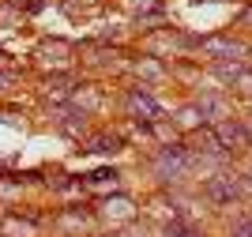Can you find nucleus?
<instances>
[{
	"mask_svg": "<svg viewBox=\"0 0 252 237\" xmlns=\"http://www.w3.org/2000/svg\"><path fill=\"white\" fill-rule=\"evenodd\" d=\"M151 173H155L158 185L166 188H181L192 177V155L185 143H162L151 155Z\"/></svg>",
	"mask_w": 252,
	"mask_h": 237,
	"instance_id": "obj_1",
	"label": "nucleus"
},
{
	"mask_svg": "<svg viewBox=\"0 0 252 237\" xmlns=\"http://www.w3.org/2000/svg\"><path fill=\"white\" fill-rule=\"evenodd\" d=\"M233 87H237V91H241L245 98H249V102H252V72H249V68H245V72H241V79L233 83Z\"/></svg>",
	"mask_w": 252,
	"mask_h": 237,
	"instance_id": "obj_12",
	"label": "nucleus"
},
{
	"mask_svg": "<svg viewBox=\"0 0 252 237\" xmlns=\"http://www.w3.org/2000/svg\"><path fill=\"white\" fill-rule=\"evenodd\" d=\"M109 237H125V234H109Z\"/></svg>",
	"mask_w": 252,
	"mask_h": 237,
	"instance_id": "obj_16",
	"label": "nucleus"
},
{
	"mask_svg": "<svg viewBox=\"0 0 252 237\" xmlns=\"http://www.w3.org/2000/svg\"><path fill=\"white\" fill-rule=\"evenodd\" d=\"M105 218H113V222H132V218H136V207H132V200H125V196L105 200Z\"/></svg>",
	"mask_w": 252,
	"mask_h": 237,
	"instance_id": "obj_8",
	"label": "nucleus"
},
{
	"mask_svg": "<svg viewBox=\"0 0 252 237\" xmlns=\"http://www.w3.org/2000/svg\"><path fill=\"white\" fill-rule=\"evenodd\" d=\"M132 4H136V11H139V8H151V11H158V0H132Z\"/></svg>",
	"mask_w": 252,
	"mask_h": 237,
	"instance_id": "obj_14",
	"label": "nucleus"
},
{
	"mask_svg": "<svg viewBox=\"0 0 252 237\" xmlns=\"http://www.w3.org/2000/svg\"><path fill=\"white\" fill-rule=\"evenodd\" d=\"M8 83H11V75H4V72H0V91H4V87H8Z\"/></svg>",
	"mask_w": 252,
	"mask_h": 237,
	"instance_id": "obj_15",
	"label": "nucleus"
},
{
	"mask_svg": "<svg viewBox=\"0 0 252 237\" xmlns=\"http://www.w3.org/2000/svg\"><path fill=\"white\" fill-rule=\"evenodd\" d=\"M241 196H245V185H241V173H233V166L203 177V200H207V203L230 207L233 200H241Z\"/></svg>",
	"mask_w": 252,
	"mask_h": 237,
	"instance_id": "obj_2",
	"label": "nucleus"
},
{
	"mask_svg": "<svg viewBox=\"0 0 252 237\" xmlns=\"http://www.w3.org/2000/svg\"><path fill=\"white\" fill-rule=\"evenodd\" d=\"M207 128L215 132V139H219V147L226 151V155H233V151H249V124L226 117V121L207 124Z\"/></svg>",
	"mask_w": 252,
	"mask_h": 237,
	"instance_id": "obj_4",
	"label": "nucleus"
},
{
	"mask_svg": "<svg viewBox=\"0 0 252 237\" xmlns=\"http://www.w3.org/2000/svg\"><path fill=\"white\" fill-rule=\"evenodd\" d=\"M53 124H57L61 132L79 135V139H83V132H87V109H75V105H57V109H53Z\"/></svg>",
	"mask_w": 252,
	"mask_h": 237,
	"instance_id": "obj_6",
	"label": "nucleus"
},
{
	"mask_svg": "<svg viewBox=\"0 0 252 237\" xmlns=\"http://www.w3.org/2000/svg\"><path fill=\"white\" fill-rule=\"evenodd\" d=\"M200 49L203 57H211V61H245L249 57V45L237 38H200Z\"/></svg>",
	"mask_w": 252,
	"mask_h": 237,
	"instance_id": "obj_5",
	"label": "nucleus"
},
{
	"mask_svg": "<svg viewBox=\"0 0 252 237\" xmlns=\"http://www.w3.org/2000/svg\"><path fill=\"white\" fill-rule=\"evenodd\" d=\"M158 237H200V230H196V222H181V218H169V222H162Z\"/></svg>",
	"mask_w": 252,
	"mask_h": 237,
	"instance_id": "obj_10",
	"label": "nucleus"
},
{
	"mask_svg": "<svg viewBox=\"0 0 252 237\" xmlns=\"http://www.w3.org/2000/svg\"><path fill=\"white\" fill-rule=\"evenodd\" d=\"M230 237H252V215H237L230 222Z\"/></svg>",
	"mask_w": 252,
	"mask_h": 237,
	"instance_id": "obj_11",
	"label": "nucleus"
},
{
	"mask_svg": "<svg viewBox=\"0 0 252 237\" xmlns=\"http://www.w3.org/2000/svg\"><path fill=\"white\" fill-rule=\"evenodd\" d=\"M192 105L200 109L203 124H219V121H226V117H230V105H226V98H222V94H215V91L200 94V98H196Z\"/></svg>",
	"mask_w": 252,
	"mask_h": 237,
	"instance_id": "obj_7",
	"label": "nucleus"
},
{
	"mask_svg": "<svg viewBox=\"0 0 252 237\" xmlns=\"http://www.w3.org/2000/svg\"><path fill=\"white\" fill-rule=\"evenodd\" d=\"M173 128H185V132H196V128H203V117L196 105H181L177 113H173Z\"/></svg>",
	"mask_w": 252,
	"mask_h": 237,
	"instance_id": "obj_9",
	"label": "nucleus"
},
{
	"mask_svg": "<svg viewBox=\"0 0 252 237\" xmlns=\"http://www.w3.org/2000/svg\"><path fill=\"white\" fill-rule=\"evenodd\" d=\"M125 105H128V117H132V121H143V124H158L166 117V105L151 94V87H132Z\"/></svg>",
	"mask_w": 252,
	"mask_h": 237,
	"instance_id": "obj_3",
	"label": "nucleus"
},
{
	"mask_svg": "<svg viewBox=\"0 0 252 237\" xmlns=\"http://www.w3.org/2000/svg\"><path fill=\"white\" fill-rule=\"evenodd\" d=\"M109 177H117V169H98V173H91L87 185H109Z\"/></svg>",
	"mask_w": 252,
	"mask_h": 237,
	"instance_id": "obj_13",
	"label": "nucleus"
}]
</instances>
